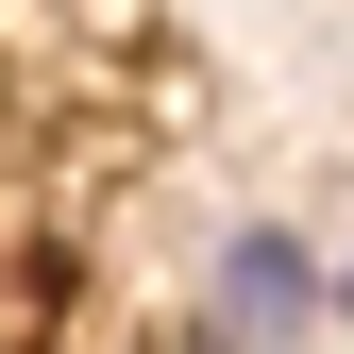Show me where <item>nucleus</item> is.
I'll use <instances>...</instances> for the list:
<instances>
[{
	"mask_svg": "<svg viewBox=\"0 0 354 354\" xmlns=\"http://www.w3.org/2000/svg\"><path fill=\"white\" fill-rule=\"evenodd\" d=\"M304 321H337V270L287 236V219H236L203 270V337L186 354H304Z\"/></svg>",
	"mask_w": 354,
	"mask_h": 354,
	"instance_id": "f257e3e1",
	"label": "nucleus"
},
{
	"mask_svg": "<svg viewBox=\"0 0 354 354\" xmlns=\"http://www.w3.org/2000/svg\"><path fill=\"white\" fill-rule=\"evenodd\" d=\"M337 321H354V270H337Z\"/></svg>",
	"mask_w": 354,
	"mask_h": 354,
	"instance_id": "f03ea898",
	"label": "nucleus"
}]
</instances>
